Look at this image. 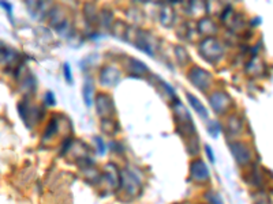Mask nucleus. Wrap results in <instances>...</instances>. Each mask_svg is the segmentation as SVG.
<instances>
[{"instance_id":"obj_19","label":"nucleus","mask_w":273,"mask_h":204,"mask_svg":"<svg viewBox=\"0 0 273 204\" xmlns=\"http://www.w3.org/2000/svg\"><path fill=\"white\" fill-rule=\"evenodd\" d=\"M175 55H176V59L180 63V66H186V64L190 63V56H188L187 50L183 46H176L175 48Z\"/></svg>"},{"instance_id":"obj_20","label":"nucleus","mask_w":273,"mask_h":204,"mask_svg":"<svg viewBox=\"0 0 273 204\" xmlns=\"http://www.w3.org/2000/svg\"><path fill=\"white\" fill-rule=\"evenodd\" d=\"M206 129H208V132L212 138H217L219 133L221 132V124L217 120H211L206 125Z\"/></svg>"},{"instance_id":"obj_15","label":"nucleus","mask_w":273,"mask_h":204,"mask_svg":"<svg viewBox=\"0 0 273 204\" xmlns=\"http://www.w3.org/2000/svg\"><path fill=\"white\" fill-rule=\"evenodd\" d=\"M186 97H187L188 104L191 105L192 109L197 112V115L200 116L201 119H205L206 120V119H208V116H209V113H208V111H206V108L202 105V102L191 93H186Z\"/></svg>"},{"instance_id":"obj_27","label":"nucleus","mask_w":273,"mask_h":204,"mask_svg":"<svg viewBox=\"0 0 273 204\" xmlns=\"http://www.w3.org/2000/svg\"><path fill=\"white\" fill-rule=\"evenodd\" d=\"M44 99H45V104H47L48 107H54L55 104H56V99H55V95L52 91H47L44 95Z\"/></svg>"},{"instance_id":"obj_5","label":"nucleus","mask_w":273,"mask_h":204,"mask_svg":"<svg viewBox=\"0 0 273 204\" xmlns=\"http://www.w3.org/2000/svg\"><path fill=\"white\" fill-rule=\"evenodd\" d=\"M209 104H211L212 109H213L215 113H217V115L227 113L233 105L232 98L229 97L227 93H223V91H215L213 94H211Z\"/></svg>"},{"instance_id":"obj_13","label":"nucleus","mask_w":273,"mask_h":204,"mask_svg":"<svg viewBox=\"0 0 273 204\" xmlns=\"http://www.w3.org/2000/svg\"><path fill=\"white\" fill-rule=\"evenodd\" d=\"M198 31L204 34V36L208 37H213L219 31V27L216 25V22L209 17H205V18L200 19V22H198Z\"/></svg>"},{"instance_id":"obj_23","label":"nucleus","mask_w":273,"mask_h":204,"mask_svg":"<svg viewBox=\"0 0 273 204\" xmlns=\"http://www.w3.org/2000/svg\"><path fill=\"white\" fill-rule=\"evenodd\" d=\"M206 200L209 201V204H224L223 199H221V196L215 191H208L205 193Z\"/></svg>"},{"instance_id":"obj_16","label":"nucleus","mask_w":273,"mask_h":204,"mask_svg":"<svg viewBox=\"0 0 273 204\" xmlns=\"http://www.w3.org/2000/svg\"><path fill=\"white\" fill-rule=\"evenodd\" d=\"M160 22L163 26L170 27L175 22V11L171 6H163L160 10Z\"/></svg>"},{"instance_id":"obj_21","label":"nucleus","mask_w":273,"mask_h":204,"mask_svg":"<svg viewBox=\"0 0 273 204\" xmlns=\"http://www.w3.org/2000/svg\"><path fill=\"white\" fill-rule=\"evenodd\" d=\"M14 54L6 46H0V64L2 63H10L13 60Z\"/></svg>"},{"instance_id":"obj_9","label":"nucleus","mask_w":273,"mask_h":204,"mask_svg":"<svg viewBox=\"0 0 273 204\" xmlns=\"http://www.w3.org/2000/svg\"><path fill=\"white\" fill-rule=\"evenodd\" d=\"M122 79L121 71L115 68V67L107 66L104 67L103 70L100 71V83L105 86V87H113L116 86Z\"/></svg>"},{"instance_id":"obj_14","label":"nucleus","mask_w":273,"mask_h":204,"mask_svg":"<svg viewBox=\"0 0 273 204\" xmlns=\"http://www.w3.org/2000/svg\"><path fill=\"white\" fill-rule=\"evenodd\" d=\"M82 97H84V102L88 108L93 105L94 101V83L90 78H86L82 86Z\"/></svg>"},{"instance_id":"obj_29","label":"nucleus","mask_w":273,"mask_h":204,"mask_svg":"<svg viewBox=\"0 0 273 204\" xmlns=\"http://www.w3.org/2000/svg\"><path fill=\"white\" fill-rule=\"evenodd\" d=\"M0 6H2V7H3V9L6 10V11H7V14H9V17L11 19H13V6L10 5V3H7V2H0Z\"/></svg>"},{"instance_id":"obj_12","label":"nucleus","mask_w":273,"mask_h":204,"mask_svg":"<svg viewBox=\"0 0 273 204\" xmlns=\"http://www.w3.org/2000/svg\"><path fill=\"white\" fill-rule=\"evenodd\" d=\"M172 109H174L175 119L178 121V124H188V123H192V119L188 111L183 107V104L179 102L178 99H175L174 105H172Z\"/></svg>"},{"instance_id":"obj_24","label":"nucleus","mask_w":273,"mask_h":204,"mask_svg":"<svg viewBox=\"0 0 273 204\" xmlns=\"http://www.w3.org/2000/svg\"><path fill=\"white\" fill-rule=\"evenodd\" d=\"M93 142L94 146L97 147V152H99L100 156H104L105 151H107V146H105V143H104V139L101 138V136H94Z\"/></svg>"},{"instance_id":"obj_26","label":"nucleus","mask_w":273,"mask_h":204,"mask_svg":"<svg viewBox=\"0 0 273 204\" xmlns=\"http://www.w3.org/2000/svg\"><path fill=\"white\" fill-rule=\"evenodd\" d=\"M63 72H64V78L67 80V83H72L71 68H70V64H68V63H64V66H63Z\"/></svg>"},{"instance_id":"obj_8","label":"nucleus","mask_w":273,"mask_h":204,"mask_svg":"<svg viewBox=\"0 0 273 204\" xmlns=\"http://www.w3.org/2000/svg\"><path fill=\"white\" fill-rule=\"evenodd\" d=\"M18 111L23 121L30 127V123H37L40 120L41 116H38L40 112H43L36 105H30L29 102H19L18 104Z\"/></svg>"},{"instance_id":"obj_11","label":"nucleus","mask_w":273,"mask_h":204,"mask_svg":"<svg viewBox=\"0 0 273 204\" xmlns=\"http://www.w3.org/2000/svg\"><path fill=\"white\" fill-rule=\"evenodd\" d=\"M126 67H127V71L131 76H142L149 72L146 64L134 58L126 59Z\"/></svg>"},{"instance_id":"obj_7","label":"nucleus","mask_w":273,"mask_h":204,"mask_svg":"<svg viewBox=\"0 0 273 204\" xmlns=\"http://www.w3.org/2000/svg\"><path fill=\"white\" fill-rule=\"evenodd\" d=\"M190 176L194 181L200 182V184H205L211 178L209 169L202 160L192 161L191 165H190Z\"/></svg>"},{"instance_id":"obj_28","label":"nucleus","mask_w":273,"mask_h":204,"mask_svg":"<svg viewBox=\"0 0 273 204\" xmlns=\"http://www.w3.org/2000/svg\"><path fill=\"white\" fill-rule=\"evenodd\" d=\"M205 151H206V156H208V158H209V161H211L212 164H215V152H213V150H212V147L209 146V144H205Z\"/></svg>"},{"instance_id":"obj_22","label":"nucleus","mask_w":273,"mask_h":204,"mask_svg":"<svg viewBox=\"0 0 273 204\" xmlns=\"http://www.w3.org/2000/svg\"><path fill=\"white\" fill-rule=\"evenodd\" d=\"M58 121L56 120H51L50 125L47 127V129H45V133H44V140L48 138H52L54 135H56V132H58Z\"/></svg>"},{"instance_id":"obj_6","label":"nucleus","mask_w":273,"mask_h":204,"mask_svg":"<svg viewBox=\"0 0 273 204\" xmlns=\"http://www.w3.org/2000/svg\"><path fill=\"white\" fill-rule=\"evenodd\" d=\"M229 150L232 152L233 158L238 162V165L245 166L249 165L251 161V150L249 148L246 143L243 142H233L229 144Z\"/></svg>"},{"instance_id":"obj_10","label":"nucleus","mask_w":273,"mask_h":204,"mask_svg":"<svg viewBox=\"0 0 273 204\" xmlns=\"http://www.w3.org/2000/svg\"><path fill=\"white\" fill-rule=\"evenodd\" d=\"M103 177L104 180H107L108 185L111 186L112 189H119V186H121V172L116 168V165H105L103 170Z\"/></svg>"},{"instance_id":"obj_18","label":"nucleus","mask_w":273,"mask_h":204,"mask_svg":"<svg viewBox=\"0 0 273 204\" xmlns=\"http://www.w3.org/2000/svg\"><path fill=\"white\" fill-rule=\"evenodd\" d=\"M101 128H103L104 132L112 135V133H116L119 125H118L116 121L112 120V119H103V121H101Z\"/></svg>"},{"instance_id":"obj_2","label":"nucleus","mask_w":273,"mask_h":204,"mask_svg":"<svg viewBox=\"0 0 273 204\" xmlns=\"http://www.w3.org/2000/svg\"><path fill=\"white\" fill-rule=\"evenodd\" d=\"M119 188H123V191L131 197H138L142 192V182L133 170L125 169L123 172H121V186Z\"/></svg>"},{"instance_id":"obj_1","label":"nucleus","mask_w":273,"mask_h":204,"mask_svg":"<svg viewBox=\"0 0 273 204\" xmlns=\"http://www.w3.org/2000/svg\"><path fill=\"white\" fill-rule=\"evenodd\" d=\"M200 54L206 62L215 64L224 56V46L216 37H206L200 44Z\"/></svg>"},{"instance_id":"obj_17","label":"nucleus","mask_w":273,"mask_h":204,"mask_svg":"<svg viewBox=\"0 0 273 204\" xmlns=\"http://www.w3.org/2000/svg\"><path fill=\"white\" fill-rule=\"evenodd\" d=\"M228 131L231 133H233V135L242 131V121H241V119L237 117L235 115L231 116L228 119Z\"/></svg>"},{"instance_id":"obj_3","label":"nucleus","mask_w":273,"mask_h":204,"mask_svg":"<svg viewBox=\"0 0 273 204\" xmlns=\"http://www.w3.org/2000/svg\"><path fill=\"white\" fill-rule=\"evenodd\" d=\"M187 76L190 83L196 89H198L200 91H204V93L211 89L212 83H213V78H212L211 72L206 71L201 67H192L191 70L188 71Z\"/></svg>"},{"instance_id":"obj_25","label":"nucleus","mask_w":273,"mask_h":204,"mask_svg":"<svg viewBox=\"0 0 273 204\" xmlns=\"http://www.w3.org/2000/svg\"><path fill=\"white\" fill-rule=\"evenodd\" d=\"M100 18H101V22H104L103 26L111 27L113 25V15L109 11H103L101 15H100Z\"/></svg>"},{"instance_id":"obj_4","label":"nucleus","mask_w":273,"mask_h":204,"mask_svg":"<svg viewBox=\"0 0 273 204\" xmlns=\"http://www.w3.org/2000/svg\"><path fill=\"white\" fill-rule=\"evenodd\" d=\"M94 105L97 115L101 116L103 119H111L115 115V104L109 94L99 93L94 98Z\"/></svg>"}]
</instances>
